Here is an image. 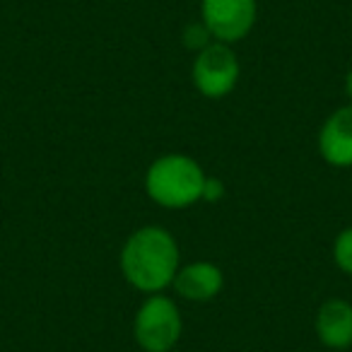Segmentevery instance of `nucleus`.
Masks as SVG:
<instances>
[{
	"label": "nucleus",
	"instance_id": "20e7f679",
	"mask_svg": "<svg viewBox=\"0 0 352 352\" xmlns=\"http://www.w3.org/2000/svg\"><path fill=\"white\" fill-rule=\"evenodd\" d=\"M239 80V58L230 44L212 41L208 49L198 54L193 63V85L208 99L227 97Z\"/></svg>",
	"mask_w": 352,
	"mask_h": 352
},
{
	"label": "nucleus",
	"instance_id": "f257e3e1",
	"mask_svg": "<svg viewBox=\"0 0 352 352\" xmlns=\"http://www.w3.org/2000/svg\"><path fill=\"white\" fill-rule=\"evenodd\" d=\"M121 270L140 292H162L179 273V244L164 227H142L123 244Z\"/></svg>",
	"mask_w": 352,
	"mask_h": 352
},
{
	"label": "nucleus",
	"instance_id": "7ed1b4c3",
	"mask_svg": "<svg viewBox=\"0 0 352 352\" xmlns=\"http://www.w3.org/2000/svg\"><path fill=\"white\" fill-rule=\"evenodd\" d=\"M182 314L169 297H162V294H152L150 299H145L133 323L135 340L145 352L174 350V345L182 338Z\"/></svg>",
	"mask_w": 352,
	"mask_h": 352
},
{
	"label": "nucleus",
	"instance_id": "39448f33",
	"mask_svg": "<svg viewBox=\"0 0 352 352\" xmlns=\"http://www.w3.org/2000/svg\"><path fill=\"white\" fill-rule=\"evenodd\" d=\"M201 12L212 39L232 44L254 30L258 6L256 0H203Z\"/></svg>",
	"mask_w": 352,
	"mask_h": 352
},
{
	"label": "nucleus",
	"instance_id": "6e6552de",
	"mask_svg": "<svg viewBox=\"0 0 352 352\" xmlns=\"http://www.w3.org/2000/svg\"><path fill=\"white\" fill-rule=\"evenodd\" d=\"M316 336L331 350L352 345V304L345 299H328L316 316Z\"/></svg>",
	"mask_w": 352,
	"mask_h": 352
},
{
	"label": "nucleus",
	"instance_id": "9b49d317",
	"mask_svg": "<svg viewBox=\"0 0 352 352\" xmlns=\"http://www.w3.org/2000/svg\"><path fill=\"white\" fill-rule=\"evenodd\" d=\"M222 196H225V184H222V179H217V176H215V179H212V176H206L201 201L217 203V201H222Z\"/></svg>",
	"mask_w": 352,
	"mask_h": 352
},
{
	"label": "nucleus",
	"instance_id": "9d476101",
	"mask_svg": "<svg viewBox=\"0 0 352 352\" xmlns=\"http://www.w3.org/2000/svg\"><path fill=\"white\" fill-rule=\"evenodd\" d=\"M333 258L342 273L352 275V227L342 230L333 244Z\"/></svg>",
	"mask_w": 352,
	"mask_h": 352
},
{
	"label": "nucleus",
	"instance_id": "1a4fd4ad",
	"mask_svg": "<svg viewBox=\"0 0 352 352\" xmlns=\"http://www.w3.org/2000/svg\"><path fill=\"white\" fill-rule=\"evenodd\" d=\"M182 41H184V46H186L188 51H198V54H201L203 49H208V46L212 44V34H210V30H208L203 20L201 22H191V25H186V30H184Z\"/></svg>",
	"mask_w": 352,
	"mask_h": 352
},
{
	"label": "nucleus",
	"instance_id": "0eeeda50",
	"mask_svg": "<svg viewBox=\"0 0 352 352\" xmlns=\"http://www.w3.org/2000/svg\"><path fill=\"white\" fill-rule=\"evenodd\" d=\"M171 285H174L176 294L188 299V302H208V299H215L222 292L225 275L215 263L198 261V263L179 268Z\"/></svg>",
	"mask_w": 352,
	"mask_h": 352
},
{
	"label": "nucleus",
	"instance_id": "f03ea898",
	"mask_svg": "<svg viewBox=\"0 0 352 352\" xmlns=\"http://www.w3.org/2000/svg\"><path fill=\"white\" fill-rule=\"evenodd\" d=\"M206 171L188 155H164L145 174L147 196L162 208H188L201 201Z\"/></svg>",
	"mask_w": 352,
	"mask_h": 352
},
{
	"label": "nucleus",
	"instance_id": "f8f14e48",
	"mask_svg": "<svg viewBox=\"0 0 352 352\" xmlns=\"http://www.w3.org/2000/svg\"><path fill=\"white\" fill-rule=\"evenodd\" d=\"M345 94L350 97V104H352V68H350V73H347V78H345Z\"/></svg>",
	"mask_w": 352,
	"mask_h": 352
},
{
	"label": "nucleus",
	"instance_id": "423d86ee",
	"mask_svg": "<svg viewBox=\"0 0 352 352\" xmlns=\"http://www.w3.org/2000/svg\"><path fill=\"white\" fill-rule=\"evenodd\" d=\"M321 157L333 166H352V104L333 111L318 133Z\"/></svg>",
	"mask_w": 352,
	"mask_h": 352
}]
</instances>
